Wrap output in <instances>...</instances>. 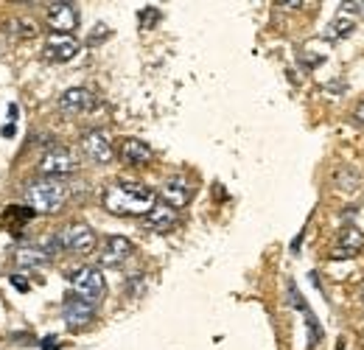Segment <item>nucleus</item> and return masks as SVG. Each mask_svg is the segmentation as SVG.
<instances>
[{
	"mask_svg": "<svg viewBox=\"0 0 364 350\" xmlns=\"http://www.w3.org/2000/svg\"><path fill=\"white\" fill-rule=\"evenodd\" d=\"M104 208L115 216H146L154 202H157V193L143 185V182H132V179H118L112 185H107L104 196H101Z\"/></svg>",
	"mask_w": 364,
	"mask_h": 350,
	"instance_id": "f257e3e1",
	"label": "nucleus"
},
{
	"mask_svg": "<svg viewBox=\"0 0 364 350\" xmlns=\"http://www.w3.org/2000/svg\"><path fill=\"white\" fill-rule=\"evenodd\" d=\"M23 196H26V202H28V208L34 213H56V211L65 208L70 191H68V185L62 179L43 176V179L28 182L26 191H23Z\"/></svg>",
	"mask_w": 364,
	"mask_h": 350,
	"instance_id": "f03ea898",
	"label": "nucleus"
},
{
	"mask_svg": "<svg viewBox=\"0 0 364 350\" xmlns=\"http://www.w3.org/2000/svg\"><path fill=\"white\" fill-rule=\"evenodd\" d=\"M68 280H70L73 297H79V300H85V303H90V306H95V303L104 297V292H107L104 275H101V269H95V266H79V269H73V272L68 275Z\"/></svg>",
	"mask_w": 364,
	"mask_h": 350,
	"instance_id": "7ed1b4c3",
	"label": "nucleus"
},
{
	"mask_svg": "<svg viewBox=\"0 0 364 350\" xmlns=\"http://www.w3.org/2000/svg\"><path fill=\"white\" fill-rule=\"evenodd\" d=\"M56 241H59V250H65L70 255H90L98 238H95V230L90 224L76 221V224H68L65 230H59Z\"/></svg>",
	"mask_w": 364,
	"mask_h": 350,
	"instance_id": "20e7f679",
	"label": "nucleus"
},
{
	"mask_svg": "<svg viewBox=\"0 0 364 350\" xmlns=\"http://www.w3.org/2000/svg\"><path fill=\"white\" fill-rule=\"evenodd\" d=\"M76 169H79V157L68 146H50L37 163V171L43 176H53V179L73 174Z\"/></svg>",
	"mask_w": 364,
	"mask_h": 350,
	"instance_id": "39448f33",
	"label": "nucleus"
},
{
	"mask_svg": "<svg viewBox=\"0 0 364 350\" xmlns=\"http://www.w3.org/2000/svg\"><path fill=\"white\" fill-rule=\"evenodd\" d=\"M46 20L50 34H73L79 28V9L70 0H56L48 6Z\"/></svg>",
	"mask_w": 364,
	"mask_h": 350,
	"instance_id": "423d86ee",
	"label": "nucleus"
},
{
	"mask_svg": "<svg viewBox=\"0 0 364 350\" xmlns=\"http://www.w3.org/2000/svg\"><path fill=\"white\" fill-rule=\"evenodd\" d=\"M82 149H85V154L90 157L92 163H98V166H107V163H112V157H115L112 140H109V134H107L104 129L85 132V137H82Z\"/></svg>",
	"mask_w": 364,
	"mask_h": 350,
	"instance_id": "0eeeda50",
	"label": "nucleus"
},
{
	"mask_svg": "<svg viewBox=\"0 0 364 350\" xmlns=\"http://www.w3.org/2000/svg\"><path fill=\"white\" fill-rule=\"evenodd\" d=\"M362 250H364V230L362 227H356V224H348V227L339 233V238H336V244H333L331 258H336V261L356 258Z\"/></svg>",
	"mask_w": 364,
	"mask_h": 350,
	"instance_id": "6e6552de",
	"label": "nucleus"
},
{
	"mask_svg": "<svg viewBox=\"0 0 364 350\" xmlns=\"http://www.w3.org/2000/svg\"><path fill=\"white\" fill-rule=\"evenodd\" d=\"M62 317H65V325L70 331H82V328H87L92 319H95V306H90V303H85V300H79V297L70 295L62 303Z\"/></svg>",
	"mask_w": 364,
	"mask_h": 350,
	"instance_id": "1a4fd4ad",
	"label": "nucleus"
},
{
	"mask_svg": "<svg viewBox=\"0 0 364 350\" xmlns=\"http://www.w3.org/2000/svg\"><path fill=\"white\" fill-rule=\"evenodd\" d=\"M59 112L65 115H85L95 107V95L87 88H70L59 95Z\"/></svg>",
	"mask_w": 364,
	"mask_h": 350,
	"instance_id": "9d476101",
	"label": "nucleus"
},
{
	"mask_svg": "<svg viewBox=\"0 0 364 350\" xmlns=\"http://www.w3.org/2000/svg\"><path fill=\"white\" fill-rule=\"evenodd\" d=\"M132 253H135V244L129 238L109 235V238H104V247L98 255H101V266H121L132 258Z\"/></svg>",
	"mask_w": 364,
	"mask_h": 350,
	"instance_id": "9b49d317",
	"label": "nucleus"
},
{
	"mask_svg": "<svg viewBox=\"0 0 364 350\" xmlns=\"http://www.w3.org/2000/svg\"><path fill=\"white\" fill-rule=\"evenodd\" d=\"M191 196H193V191H191V185H188L185 176H171V179H166L163 188H160V202H166V205L174 208V211L185 208V205L191 202Z\"/></svg>",
	"mask_w": 364,
	"mask_h": 350,
	"instance_id": "f8f14e48",
	"label": "nucleus"
},
{
	"mask_svg": "<svg viewBox=\"0 0 364 350\" xmlns=\"http://www.w3.org/2000/svg\"><path fill=\"white\" fill-rule=\"evenodd\" d=\"M46 53L50 62H70L79 53V43L73 34H48Z\"/></svg>",
	"mask_w": 364,
	"mask_h": 350,
	"instance_id": "ddd939ff",
	"label": "nucleus"
},
{
	"mask_svg": "<svg viewBox=\"0 0 364 350\" xmlns=\"http://www.w3.org/2000/svg\"><path fill=\"white\" fill-rule=\"evenodd\" d=\"M177 221H180V211L168 208L166 202H154V208L143 216V224L154 233H171L177 227Z\"/></svg>",
	"mask_w": 364,
	"mask_h": 350,
	"instance_id": "4468645a",
	"label": "nucleus"
},
{
	"mask_svg": "<svg viewBox=\"0 0 364 350\" xmlns=\"http://www.w3.org/2000/svg\"><path fill=\"white\" fill-rule=\"evenodd\" d=\"M151 157H154L151 146L146 140H140V137H127L121 143V160L127 166H146V163H151Z\"/></svg>",
	"mask_w": 364,
	"mask_h": 350,
	"instance_id": "2eb2a0df",
	"label": "nucleus"
},
{
	"mask_svg": "<svg viewBox=\"0 0 364 350\" xmlns=\"http://www.w3.org/2000/svg\"><path fill=\"white\" fill-rule=\"evenodd\" d=\"M14 261H17V266H46L50 261V255L43 247H20L14 253Z\"/></svg>",
	"mask_w": 364,
	"mask_h": 350,
	"instance_id": "dca6fc26",
	"label": "nucleus"
},
{
	"mask_svg": "<svg viewBox=\"0 0 364 350\" xmlns=\"http://www.w3.org/2000/svg\"><path fill=\"white\" fill-rule=\"evenodd\" d=\"M353 28H356V20L339 11V17H336V20H331V26H328L325 37H328V40H342V37H348Z\"/></svg>",
	"mask_w": 364,
	"mask_h": 350,
	"instance_id": "f3484780",
	"label": "nucleus"
},
{
	"mask_svg": "<svg viewBox=\"0 0 364 350\" xmlns=\"http://www.w3.org/2000/svg\"><path fill=\"white\" fill-rule=\"evenodd\" d=\"M137 20H140V28H154L160 23V11L154 6H146V9H140Z\"/></svg>",
	"mask_w": 364,
	"mask_h": 350,
	"instance_id": "a211bd4d",
	"label": "nucleus"
},
{
	"mask_svg": "<svg viewBox=\"0 0 364 350\" xmlns=\"http://www.w3.org/2000/svg\"><path fill=\"white\" fill-rule=\"evenodd\" d=\"M107 37H109V28H107V26H95V31H92L90 37H87V43L95 45L98 40H107Z\"/></svg>",
	"mask_w": 364,
	"mask_h": 350,
	"instance_id": "6ab92c4d",
	"label": "nucleus"
},
{
	"mask_svg": "<svg viewBox=\"0 0 364 350\" xmlns=\"http://www.w3.org/2000/svg\"><path fill=\"white\" fill-rule=\"evenodd\" d=\"M40 348H43V350H59L62 345H59V339H56V336H46Z\"/></svg>",
	"mask_w": 364,
	"mask_h": 350,
	"instance_id": "aec40b11",
	"label": "nucleus"
},
{
	"mask_svg": "<svg viewBox=\"0 0 364 350\" xmlns=\"http://www.w3.org/2000/svg\"><path fill=\"white\" fill-rule=\"evenodd\" d=\"M353 118H356L359 124H364V98L359 101V104H356V110H353Z\"/></svg>",
	"mask_w": 364,
	"mask_h": 350,
	"instance_id": "412c9836",
	"label": "nucleus"
},
{
	"mask_svg": "<svg viewBox=\"0 0 364 350\" xmlns=\"http://www.w3.org/2000/svg\"><path fill=\"white\" fill-rule=\"evenodd\" d=\"M280 6H286V9H300V6H306V3H300V0H283Z\"/></svg>",
	"mask_w": 364,
	"mask_h": 350,
	"instance_id": "4be33fe9",
	"label": "nucleus"
},
{
	"mask_svg": "<svg viewBox=\"0 0 364 350\" xmlns=\"http://www.w3.org/2000/svg\"><path fill=\"white\" fill-rule=\"evenodd\" d=\"M11 134H14V124H6L3 127V137H11Z\"/></svg>",
	"mask_w": 364,
	"mask_h": 350,
	"instance_id": "5701e85b",
	"label": "nucleus"
},
{
	"mask_svg": "<svg viewBox=\"0 0 364 350\" xmlns=\"http://www.w3.org/2000/svg\"><path fill=\"white\" fill-rule=\"evenodd\" d=\"M359 297H362V303H364V280H362V286H359Z\"/></svg>",
	"mask_w": 364,
	"mask_h": 350,
	"instance_id": "b1692460",
	"label": "nucleus"
}]
</instances>
